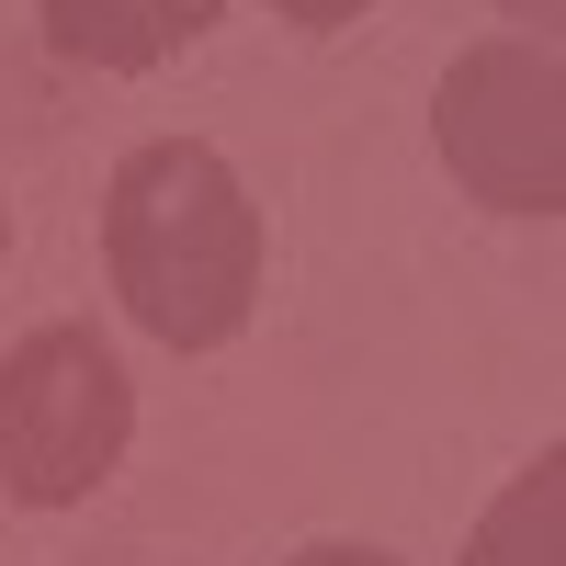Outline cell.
<instances>
[{
    "label": "cell",
    "mask_w": 566,
    "mask_h": 566,
    "mask_svg": "<svg viewBox=\"0 0 566 566\" xmlns=\"http://www.w3.org/2000/svg\"><path fill=\"white\" fill-rule=\"evenodd\" d=\"M103 272L125 317L170 352H216L261 295V205L205 136H148L103 181Z\"/></svg>",
    "instance_id": "6da1fadb"
},
{
    "label": "cell",
    "mask_w": 566,
    "mask_h": 566,
    "mask_svg": "<svg viewBox=\"0 0 566 566\" xmlns=\"http://www.w3.org/2000/svg\"><path fill=\"white\" fill-rule=\"evenodd\" d=\"M125 431H136V386L103 328L57 317L34 340H12V363H0V488L23 510L91 499L125 464Z\"/></svg>",
    "instance_id": "7a4b0ae2"
},
{
    "label": "cell",
    "mask_w": 566,
    "mask_h": 566,
    "mask_svg": "<svg viewBox=\"0 0 566 566\" xmlns=\"http://www.w3.org/2000/svg\"><path fill=\"white\" fill-rule=\"evenodd\" d=\"M431 136H442V170L464 181L476 205L499 216H566V69L555 45L533 34H499V45H464L431 91Z\"/></svg>",
    "instance_id": "3957f363"
},
{
    "label": "cell",
    "mask_w": 566,
    "mask_h": 566,
    "mask_svg": "<svg viewBox=\"0 0 566 566\" xmlns=\"http://www.w3.org/2000/svg\"><path fill=\"white\" fill-rule=\"evenodd\" d=\"M34 12H45V34H57V57L136 80V69L181 57V45L216 23V0H34Z\"/></svg>",
    "instance_id": "277c9868"
},
{
    "label": "cell",
    "mask_w": 566,
    "mask_h": 566,
    "mask_svg": "<svg viewBox=\"0 0 566 566\" xmlns=\"http://www.w3.org/2000/svg\"><path fill=\"white\" fill-rule=\"evenodd\" d=\"M555 555H566V453H533V476L476 522L464 566H555Z\"/></svg>",
    "instance_id": "5b68a950"
},
{
    "label": "cell",
    "mask_w": 566,
    "mask_h": 566,
    "mask_svg": "<svg viewBox=\"0 0 566 566\" xmlns=\"http://www.w3.org/2000/svg\"><path fill=\"white\" fill-rule=\"evenodd\" d=\"M261 12H283V23H306V34H340L352 12H374V0H261Z\"/></svg>",
    "instance_id": "8992f818"
},
{
    "label": "cell",
    "mask_w": 566,
    "mask_h": 566,
    "mask_svg": "<svg viewBox=\"0 0 566 566\" xmlns=\"http://www.w3.org/2000/svg\"><path fill=\"white\" fill-rule=\"evenodd\" d=\"M295 566H397V555H374V544H317V555H295Z\"/></svg>",
    "instance_id": "52a82bcc"
},
{
    "label": "cell",
    "mask_w": 566,
    "mask_h": 566,
    "mask_svg": "<svg viewBox=\"0 0 566 566\" xmlns=\"http://www.w3.org/2000/svg\"><path fill=\"white\" fill-rule=\"evenodd\" d=\"M510 12H522V23H555V0H510Z\"/></svg>",
    "instance_id": "ba28073f"
},
{
    "label": "cell",
    "mask_w": 566,
    "mask_h": 566,
    "mask_svg": "<svg viewBox=\"0 0 566 566\" xmlns=\"http://www.w3.org/2000/svg\"><path fill=\"white\" fill-rule=\"evenodd\" d=\"M0 239H12V216H0Z\"/></svg>",
    "instance_id": "9c48e42d"
}]
</instances>
